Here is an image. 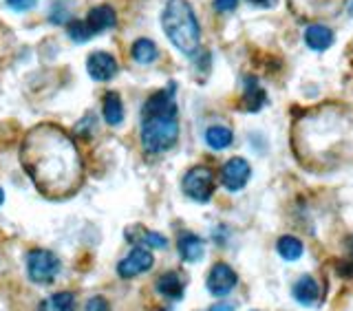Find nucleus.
Instances as JSON below:
<instances>
[{
	"mask_svg": "<svg viewBox=\"0 0 353 311\" xmlns=\"http://www.w3.org/2000/svg\"><path fill=\"white\" fill-rule=\"evenodd\" d=\"M22 168L44 197H69L82 183L84 165L69 132L40 124L27 132L20 148Z\"/></svg>",
	"mask_w": 353,
	"mask_h": 311,
	"instance_id": "f257e3e1",
	"label": "nucleus"
},
{
	"mask_svg": "<svg viewBox=\"0 0 353 311\" xmlns=\"http://www.w3.org/2000/svg\"><path fill=\"white\" fill-rule=\"evenodd\" d=\"M294 148L303 163L323 168L353 154V117L342 108H318L294 128Z\"/></svg>",
	"mask_w": 353,
	"mask_h": 311,
	"instance_id": "f03ea898",
	"label": "nucleus"
},
{
	"mask_svg": "<svg viewBox=\"0 0 353 311\" xmlns=\"http://www.w3.org/2000/svg\"><path fill=\"white\" fill-rule=\"evenodd\" d=\"M172 95L174 84L165 91L152 93L141 108V143L148 152H163L179 139V121Z\"/></svg>",
	"mask_w": 353,
	"mask_h": 311,
	"instance_id": "7ed1b4c3",
	"label": "nucleus"
},
{
	"mask_svg": "<svg viewBox=\"0 0 353 311\" xmlns=\"http://www.w3.org/2000/svg\"><path fill=\"white\" fill-rule=\"evenodd\" d=\"M161 27L176 51H181L188 58H192L199 51L201 29H199L194 9L188 0H168V5L161 11Z\"/></svg>",
	"mask_w": 353,
	"mask_h": 311,
	"instance_id": "20e7f679",
	"label": "nucleus"
},
{
	"mask_svg": "<svg viewBox=\"0 0 353 311\" xmlns=\"http://www.w3.org/2000/svg\"><path fill=\"white\" fill-rule=\"evenodd\" d=\"M62 270L60 259L51 250H31L27 254V274L31 283L36 285H51Z\"/></svg>",
	"mask_w": 353,
	"mask_h": 311,
	"instance_id": "39448f33",
	"label": "nucleus"
},
{
	"mask_svg": "<svg viewBox=\"0 0 353 311\" xmlns=\"http://www.w3.org/2000/svg\"><path fill=\"white\" fill-rule=\"evenodd\" d=\"M183 192L199 203H208L214 192V172L205 168V165H194L183 177Z\"/></svg>",
	"mask_w": 353,
	"mask_h": 311,
	"instance_id": "423d86ee",
	"label": "nucleus"
},
{
	"mask_svg": "<svg viewBox=\"0 0 353 311\" xmlns=\"http://www.w3.org/2000/svg\"><path fill=\"white\" fill-rule=\"evenodd\" d=\"M345 0H290L296 16L301 18H320V16H336L342 9Z\"/></svg>",
	"mask_w": 353,
	"mask_h": 311,
	"instance_id": "0eeeda50",
	"label": "nucleus"
},
{
	"mask_svg": "<svg viewBox=\"0 0 353 311\" xmlns=\"http://www.w3.org/2000/svg\"><path fill=\"white\" fill-rule=\"evenodd\" d=\"M152 263H154L152 254L146 248L137 245L124 261H119L117 274H119V279H135V276L148 272L152 268Z\"/></svg>",
	"mask_w": 353,
	"mask_h": 311,
	"instance_id": "6e6552de",
	"label": "nucleus"
},
{
	"mask_svg": "<svg viewBox=\"0 0 353 311\" xmlns=\"http://www.w3.org/2000/svg\"><path fill=\"white\" fill-rule=\"evenodd\" d=\"M250 174H252V168H250V163L245 159L232 157L223 165V170H221V181H223V185L228 188L230 192H239L250 181Z\"/></svg>",
	"mask_w": 353,
	"mask_h": 311,
	"instance_id": "1a4fd4ad",
	"label": "nucleus"
},
{
	"mask_svg": "<svg viewBox=\"0 0 353 311\" xmlns=\"http://www.w3.org/2000/svg\"><path fill=\"white\" fill-rule=\"evenodd\" d=\"M86 71L95 82H108L117 75V60L106 51H93L86 60Z\"/></svg>",
	"mask_w": 353,
	"mask_h": 311,
	"instance_id": "9d476101",
	"label": "nucleus"
},
{
	"mask_svg": "<svg viewBox=\"0 0 353 311\" xmlns=\"http://www.w3.org/2000/svg\"><path fill=\"white\" fill-rule=\"evenodd\" d=\"M236 287V274L225 263H216L208 274V290L212 296H228Z\"/></svg>",
	"mask_w": 353,
	"mask_h": 311,
	"instance_id": "9b49d317",
	"label": "nucleus"
},
{
	"mask_svg": "<svg viewBox=\"0 0 353 311\" xmlns=\"http://www.w3.org/2000/svg\"><path fill=\"white\" fill-rule=\"evenodd\" d=\"M86 25L93 31V36L102 31H108L117 25V14L110 5H97L86 14Z\"/></svg>",
	"mask_w": 353,
	"mask_h": 311,
	"instance_id": "f8f14e48",
	"label": "nucleus"
},
{
	"mask_svg": "<svg viewBox=\"0 0 353 311\" xmlns=\"http://www.w3.org/2000/svg\"><path fill=\"white\" fill-rule=\"evenodd\" d=\"M305 42L314 51H327L334 44V31L325 25H312L305 31Z\"/></svg>",
	"mask_w": 353,
	"mask_h": 311,
	"instance_id": "ddd939ff",
	"label": "nucleus"
},
{
	"mask_svg": "<svg viewBox=\"0 0 353 311\" xmlns=\"http://www.w3.org/2000/svg\"><path fill=\"white\" fill-rule=\"evenodd\" d=\"M126 237L130 243H135V245H141V248H154V250H165L168 245V239L157 234V232H150V230H143V228H137V230H128Z\"/></svg>",
	"mask_w": 353,
	"mask_h": 311,
	"instance_id": "4468645a",
	"label": "nucleus"
},
{
	"mask_svg": "<svg viewBox=\"0 0 353 311\" xmlns=\"http://www.w3.org/2000/svg\"><path fill=\"white\" fill-rule=\"evenodd\" d=\"M157 292L170 301H181L183 298V281L179 279V274L174 272H165L159 276L157 281Z\"/></svg>",
	"mask_w": 353,
	"mask_h": 311,
	"instance_id": "2eb2a0df",
	"label": "nucleus"
},
{
	"mask_svg": "<svg viewBox=\"0 0 353 311\" xmlns=\"http://www.w3.org/2000/svg\"><path fill=\"white\" fill-rule=\"evenodd\" d=\"M102 110H104V119L106 124L110 126H119L124 121V104L115 91H110L104 95V102H102Z\"/></svg>",
	"mask_w": 353,
	"mask_h": 311,
	"instance_id": "dca6fc26",
	"label": "nucleus"
},
{
	"mask_svg": "<svg viewBox=\"0 0 353 311\" xmlns=\"http://www.w3.org/2000/svg\"><path fill=\"white\" fill-rule=\"evenodd\" d=\"M130 55H132V60H135L137 64H152L154 60L159 58V51H157V44H154L152 40L139 38V40L132 42Z\"/></svg>",
	"mask_w": 353,
	"mask_h": 311,
	"instance_id": "f3484780",
	"label": "nucleus"
},
{
	"mask_svg": "<svg viewBox=\"0 0 353 311\" xmlns=\"http://www.w3.org/2000/svg\"><path fill=\"white\" fill-rule=\"evenodd\" d=\"M318 296H320V287L312 276H303V279L294 285V298L301 305H314L318 301Z\"/></svg>",
	"mask_w": 353,
	"mask_h": 311,
	"instance_id": "a211bd4d",
	"label": "nucleus"
},
{
	"mask_svg": "<svg viewBox=\"0 0 353 311\" xmlns=\"http://www.w3.org/2000/svg\"><path fill=\"white\" fill-rule=\"evenodd\" d=\"M179 254L188 263L199 261L203 257V239H199L196 234H183L179 239Z\"/></svg>",
	"mask_w": 353,
	"mask_h": 311,
	"instance_id": "6ab92c4d",
	"label": "nucleus"
},
{
	"mask_svg": "<svg viewBox=\"0 0 353 311\" xmlns=\"http://www.w3.org/2000/svg\"><path fill=\"white\" fill-rule=\"evenodd\" d=\"M265 102H268V95H265L263 88L254 80H248L245 93H243V108L252 110V113H256V110H261L265 106Z\"/></svg>",
	"mask_w": 353,
	"mask_h": 311,
	"instance_id": "aec40b11",
	"label": "nucleus"
},
{
	"mask_svg": "<svg viewBox=\"0 0 353 311\" xmlns=\"http://www.w3.org/2000/svg\"><path fill=\"white\" fill-rule=\"evenodd\" d=\"M205 141L212 150H225L230 143L234 141V135H232V130L225 126H212L205 130Z\"/></svg>",
	"mask_w": 353,
	"mask_h": 311,
	"instance_id": "412c9836",
	"label": "nucleus"
},
{
	"mask_svg": "<svg viewBox=\"0 0 353 311\" xmlns=\"http://www.w3.org/2000/svg\"><path fill=\"white\" fill-rule=\"evenodd\" d=\"M40 311H75V296L69 292L53 294L42 303Z\"/></svg>",
	"mask_w": 353,
	"mask_h": 311,
	"instance_id": "4be33fe9",
	"label": "nucleus"
},
{
	"mask_svg": "<svg viewBox=\"0 0 353 311\" xmlns=\"http://www.w3.org/2000/svg\"><path fill=\"white\" fill-rule=\"evenodd\" d=\"M276 250H279V254L285 261H298L303 257V243L296 237H281Z\"/></svg>",
	"mask_w": 353,
	"mask_h": 311,
	"instance_id": "5701e85b",
	"label": "nucleus"
},
{
	"mask_svg": "<svg viewBox=\"0 0 353 311\" xmlns=\"http://www.w3.org/2000/svg\"><path fill=\"white\" fill-rule=\"evenodd\" d=\"M66 31H69V38L73 42H86L93 38V31L88 29L86 20H71L69 25H66Z\"/></svg>",
	"mask_w": 353,
	"mask_h": 311,
	"instance_id": "b1692460",
	"label": "nucleus"
},
{
	"mask_svg": "<svg viewBox=\"0 0 353 311\" xmlns=\"http://www.w3.org/2000/svg\"><path fill=\"white\" fill-rule=\"evenodd\" d=\"M38 0H7V7L11 11H18V14H22V11H29L36 7Z\"/></svg>",
	"mask_w": 353,
	"mask_h": 311,
	"instance_id": "393cba45",
	"label": "nucleus"
},
{
	"mask_svg": "<svg viewBox=\"0 0 353 311\" xmlns=\"http://www.w3.org/2000/svg\"><path fill=\"white\" fill-rule=\"evenodd\" d=\"M86 311H110V307L102 296H95L86 303Z\"/></svg>",
	"mask_w": 353,
	"mask_h": 311,
	"instance_id": "a878e982",
	"label": "nucleus"
},
{
	"mask_svg": "<svg viewBox=\"0 0 353 311\" xmlns=\"http://www.w3.org/2000/svg\"><path fill=\"white\" fill-rule=\"evenodd\" d=\"M239 7V0H214V9L221 14H228V11H234Z\"/></svg>",
	"mask_w": 353,
	"mask_h": 311,
	"instance_id": "bb28decb",
	"label": "nucleus"
},
{
	"mask_svg": "<svg viewBox=\"0 0 353 311\" xmlns=\"http://www.w3.org/2000/svg\"><path fill=\"white\" fill-rule=\"evenodd\" d=\"M210 311H234V309H232V305H228V303H219V305H214Z\"/></svg>",
	"mask_w": 353,
	"mask_h": 311,
	"instance_id": "cd10ccee",
	"label": "nucleus"
},
{
	"mask_svg": "<svg viewBox=\"0 0 353 311\" xmlns=\"http://www.w3.org/2000/svg\"><path fill=\"white\" fill-rule=\"evenodd\" d=\"M250 3H254V5H261V7H272L276 0H250Z\"/></svg>",
	"mask_w": 353,
	"mask_h": 311,
	"instance_id": "c85d7f7f",
	"label": "nucleus"
},
{
	"mask_svg": "<svg viewBox=\"0 0 353 311\" xmlns=\"http://www.w3.org/2000/svg\"><path fill=\"white\" fill-rule=\"evenodd\" d=\"M5 203V192H3V188H0V205Z\"/></svg>",
	"mask_w": 353,
	"mask_h": 311,
	"instance_id": "c756f323",
	"label": "nucleus"
},
{
	"mask_svg": "<svg viewBox=\"0 0 353 311\" xmlns=\"http://www.w3.org/2000/svg\"><path fill=\"white\" fill-rule=\"evenodd\" d=\"M349 14L353 16V0H351V5H349Z\"/></svg>",
	"mask_w": 353,
	"mask_h": 311,
	"instance_id": "7c9ffc66",
	"label": "nucleus"
}]
</instances>
